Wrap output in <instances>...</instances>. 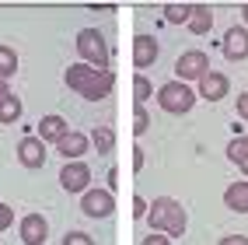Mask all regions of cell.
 Segmentation results:
<instances>
[{
	"label": "cell",
	"instance_id": "cell-1",
	"mask_svg": "<svg viewBox=\"0 0 248 245\" xmlns=\"http://www.w3.org/2000/svg\"><path fill=\"white\" fill-rule=\"evenodd\" d=\"M147 221H151L154 231L161 235H186V228H189V217H186V207H182L178 200H171V196H157V200L147 207Z\"/></svg>",
	"mask_w": 248,
	"mask_h": 245
},
{
	"label": "cell",
	"instance_id": "cell-2",
	"mask_svg": "<svg viewBox=\"0 0 248 245\" xmlns=\"http://www.w3.org/2000/svg\"><path fill=\"white\" fill-rule=\"evenodd\" d=\"M77 53L80 60L94 70H108V42L102 39L98 28H80L77 32Z\"/></svg>",
	"mask_w": 248,
	"mask_h": 245
},
{
	"label": "cell",
	"instance_id": "cell-3",
	"mask_svg": "<svg viewBox=\"0 0 248 245\" xmlns=\"http://www.w3.org/2000/svg\"><path fill=\"white\" fill-rule=\"evenodd\" d=\"M196 102V91L189 84H182V81H168V84L157 88V105L164 112H189Z\"/></svg>",
	"mask_w": 248,
	"mask_h": 245
},
{
	"label": "cell",
	"instance_id": "cell-4",
	"mask_svg": "<svg viewBox=\"0 0 248 245\" xmlns=\"http://www.w3.org/2000/svg\"><path fill=\"white\" fill-rule=\"evenodd\" d=\"M175 74L182 77V84H186V81H200L203 74H210V56L203 53V49H189V53L178 56Z\"/></svg>",
	"mask_w": 248,
	"mask_h": 245
},
{
	"label": "cell",
	"instance_id": "cell-5",
	"mask_svg": "<svg viewBox=\"0 0 248 245\" xmlns=\"http://www.w3.org/2000/svg\"><path fill=\"white\" fill-rule=\"evenodd\" d=\"M80 210H84L88 217H112L115 214V196L108 189H84V196H80Z\"/></svg>",
	"mask_w": 248,
	"mask_h": 245
},
{
	"label": "cell",
	"instance_id": "cell-6",
	"mask_svg": "<svg viewBox=\"0 0 248 245\" xmlns=\"http://www.w3.org/2000/svg\"><path fill=\"white\" fill-rule=\"evenodd\" d=\"M88 182H91V168L84 165V161H67V165L60 168V186L67 189V193L88 189Z\"/></svg>",
	"mask_w": 248,
	"mask_h": 245
},
{
	"label": "cell",
	"instance_id": "cell-7",
	"mask_svg": "<svg viewBox=\"0 0 248 245\" xmlns=\"http://www.w3.org/2000/svg\"><path fill=\"white\" fill-rule=\"evenodd\" d=\"M18 161L25 168H42L46 165V144L39 137H21L18 144Z\"/></svg>",
	"mask_w": 248,
	"mask_h": 245
},
{
	"label": "cell",
	"instance_id": "cell-8",
	"mask_svg": "<svg viewBox=\"0 0 248 245\" xmlns=\"http://www.w3.org/2000/svg\"><path fill=\"white\" fill-rule=\"evenodd\" d=\"M46 238H49V224H46L42 214L21 217V242L25 245H46Z\"/></svg>",
	"mask_w": 248,
	"mask_h": 245
},
{
	"label": "cell",
	"instance_id": "cell-9",
	"mask_svg": "<svg viewBox=\"0 0 248 245\" xmlns=\"http://www.w3.org/2000/svg\"><path fill=\"white\" fill-rule=\"evenodd\" d=\"M224 56L227 60H245L248 56V28L234 25L224 32Z\"/></svg>",
	"mask_w": 248,
	"mask_h": 245
},
{
	"label": "cell",
	"instance_id": "cell-10",
	"mask_svg": "<svg viewBox=\"0 0 248 245\" xmlns=\"http://www.w3.org/2000/svg\"><path fill=\"white\" fill-rule=\"evenodd\" d=\"M227 91H231V81H227L224 74L210 70V74H203V77H200V95L206 98V102H220Z\"/></svg>",
	"mask_w": 248,
	"mask_h": 245
},
{
	"label": "cell",
	"instance_id": "cell-11",
	"mask_svg": "<svg viewBox=\"0 0 248 245\" xmlns=\"http://www.w3.org/2000/svg\"><path fill=\"white\" fill-rule=\"evenodd\" d=\"M157 39L154 35H137L133 39V63L137 67H151V63H157Z\"/></svg>",
	"mask_w": 248,
	"mask_h": 245
},
{
	"label": "cell",
	"instance_id": "cell-12",
	"mask_svg": "<svg viewBox=\"0 0 248 245\" xmlns=\"http://www.w3.org/2000/svg\"><path fill=\"white\" fill-rule=\"evenodd\" d=\"M112 84H115V74H112V70H98V74L88 81V88L80 91V95H84L88 102H98V98H105V95L112 91Z\"/></svg>",
	"mask_w": 248,
	"mask_h": 245
},
{
	"label": "cell",
	"instance_id": "cell-13",
	"mask_svg": "<svg viewBox=\"0 0 248 245\" xmlns=\"http://www.w3.org/2000/svg\"><path fill=\"white\" fill-rule=\"evenodd\" d=\"M224 203L234 214H248V182H231L224 189Z\"/></svg>",
	"mask_w": 248,
	"mask_h": 245
},
{
	"label": "cell",
	"instance_id": "cell-14",
	"mask_svg": "<svg viewBox=\"0 0 248 245\" xmlns=\"http://www.w3.org/2000/svg\"><path fill=\"white\" fill-rule=\"evenodd\" d=\"M213 25V11L210 4H192V14H189V32L192 35H206Z\"/></svg>",
	"mask_w": 248,
	"mask_h": 245
},
{
	"label": "cell",
	"instance_id": "cell-15",
	"mask_svg": "<svg viewBox=\"0 0 248 245\" xmlns=\"http://www.w3.org/2000/svg\"><path fill=\"white\" fill-rule=\"evenodd\" d=\"M94 74H98V70H94V67H88V63H74V67H67L63 81H67V88H74V91H84V88H88V81H91Z\"/></svg>",
	"mask_w": 248,
	"mask_h": 245
},
{
	"label": "cell",
	"instance_id": "cell-16",
	"mask_svg": "<svg viewBox=\"0 0 248 245\" xmlns=\"http://www.w3.org/2000/svg\"><path fill=\"white\" fill-rule=\"evenodd\" d=\"M56 147H60V154H63V158H80V154L88 151V137H84V133H74V130H70V133H63V137H60Z\"/></svg>",
	"mask_w": 248,
	"mask_h": 245
},
{
	"label": "cell",
	"instance_id": "cell-17",
	"mask_svg": "<svg viewBox=\"0 0 248 245\" xmlns=\"http://www.w3.org/2000/svg\"><path fill=\"white\" fill-rule=\"evenodd\" d=\"M39 140L46 144V140H56L60 144V137L63 133H70V130H67V119H63V116H42V123H39Z\"/></svg>",
	"mask_w": 248,
	"mask_h": 245
},
{
	"label": "cell",
	"instance_id": "cell-18",
	"mask_svg": "<svg viewBox=\"0 0 248 245\" xmlns=\"http://www.w3.org/2000/svg\"><path fill=\"white\" fill-rule=\"evenodd\" d=\"M14 70H18V53L11 46H0V81L14 77Z\"/></svg>",
	"mask_w": 248,
	"mask_h": 245
},
{
	"label": "cell",
	"instance_id": "cell-19",
	"mask_svg": "<svg viewBox=\"0 0 248 245\" xmlns=\"http://www.w3.org/2000/svg\"><path fill=\"white\" fill-rule=\"evenodd\" d=\"M14 119H21V102H18V95H7L0 102V123H14Z\"/></svg>",
	"mask_w": 248,
	"mask_h": 245
},
{
	"label": "cell",
	"instance_id": "cell-20",
	"mask_svg": "<svg viewBox=\"0 0 248 245\" xmlns=\"http://www.w3.org/2000/svg\"><path fill=\"white\" fill-rule=\"evenodd\" d=\"M189 14H192V4H164V18H168L171 25H189Z\"/></svg>",
	"mask_w": 248,
	"mask_h": 245
},
{
	"label": "cell",
	"instance_id": "cell-21",
	"mask_svg": "<svg viewBox=\"0 0 248 245\" xmlns=\"http://www.w3.org/2000/svg\"><path fill=\"white\" fill-rule=\"evenodd\" d=\"M248 158V137H234L227 144V161H234V165H241V161Z\"/></svg>",
	"mask_w": 248,
	"mask_h": 245
},
{
	"label": "cell",
	"instance_id": "cell-22",
	"mask_svg": "<svg viewBox=\"0 0 248 245\" xmlns=\"http://www.w3.org/2000/svg\"><path fill=\"white\" fill-rule=\"evenodd\" d=\"M91 140H94V147H98L102 154H108V151H112V144H115V137H112V130H108V126H98Z\"/></svg>",
	"mask_w": 248,
	"mask_h": 245
},
{
	"label": "cell",
	"instance_id": "cell-23",
	"mask_svg": "<svg viewBox=\"0 0 248 245\" xmlns=\"http://www.w3.org/2000/svg\"><path fill=\"white\" fill-rule=\"evenodd\" d=\"M151 91H154V88H151V81H147V77H137V81H133V102H137V105H143L147 98H151Z\"/></svg>",
	"mask_w": 248,
	"mask_h": 245
},
{
	"label": "cell",
	"instance_id": "cell-24",
	"mask_svg": "<svg viewBox=\"0 0 248 245\" xmlns=\"http://www.w3.org/2000/svg\"><path fill=\"white\" fill-rule=\"evenodd\" d=\"M147 126H151L147 109H143V105H133V130H137V133H147Z\"/></svg>",
	"mask_w": 248,
	"mask_h": 245
},
{
	"label": "cell",
	"instance_id": "cell-25",
	"mask_svg": "<svg viewBox=\"0 0 248 245\" xmlns=\"http://www.w3.org/2000/svg\"><path fill=\"white\" fill-rule=\"evenodd\" d=\"M63 245H94V238L84 235V231H67L63 235Z\"/></svg>",
	"mask_w": 248,
	"mask_h": 245
},
{
	"label": "cell",
	"instance_id": "cell-26",
	"mask_svg": "<svg viewBox=\"0 0 248 245\" xmlns=\"http://www.w3.org/2000/svg\"><path fill=\"white\" fill-rule=\"evenodd\" d=\"M11 224H14V210L7 203H0V231H7Z\"/></svg>",
	"mask_w": 248,
	"mask_h": 245
},
{
	"label": "cell",
	"instance_id": "cell-27",
	"mask_svg": "<svg viewBox=\"0 0 248 245\" xmlns=\"http://www.w3.org/2000/svg\"><path fill=\"white\" fill-rule=\"evenodd\" d=\"M140 245H171V238H168V235H161V231H151Z\"/></svg>",
	"mask_w": 248,
	"mask_h": 245
},
{
	"label": "cell",
	"instance_id": "cell-28",
	"mask_svg": "<svg viewBox=\"0 0 248 245\" xmlns=\"http://www.w3.org/2000/svg\"><path fill=\"white\" fill-rule=\"evenodd\" d=\"M238 116L248 123V91H241V95H238Z\"/></svg>",
	"mask_w": 248,
	"mask_h": 245
},
{
	"label": "cell",
	"instance_id": "cell-29",
	"mask_svg": "<svg viewBox=\"0 0 248 245\" xmlns=\"http://www.w3.org/2000/svg\"><path fill=\"white\" fill-rule=\"evenodd\" d=\"M220 245H248V238H245V235H224Z\"/></svg>",
	"mask_w": 248,
	"mask_h": 245
},
{
	"label": "cell",
	"instance_id": "cell-30",
	"mask_svg": "<svg viewBox=\"0 0 248 245\" xmlns=\"http://www.w3.org/2000/svg\"><path fill=\"white\" fill-rule=\"evenodd\" d=\"M133 214H137V217H147V200H143V196H137V200H133Z\"/></svg>",
	"mask_w": 248,
	"mask_h": 245
},
{
	"label": "cell",
	"instance_id": "cell-31",
	"mask_svg": "<svg viewBox=\"0 0 248 245\" xmlns=\"http://www.w3.org/2000/svg\"><path fill=\"white\" fill-rule=\"evenodd\" d=\"M133 165H137V168H143V151H140V147L133 151Z\"/></svg>",
	"mask_w": 248,
	"mask_h": 245
},
{
	"label": "cell",
	"instance_id": "cell-32",
	"mask_svg": "<svg viewBox=\"0 0 248 245\" xmlns=\"http://www.w3.org/2000/svg\"><path fill=\"white\" fill-rule=\"evenodd\" d=\"M7 95H11V88H7V81H0V102H4Z\"/></svg>",
	"mask_w": 248,
	"mask_h": 245
},
{
	"label": "cell",
	"instance_id": "cell-33",
	"mask_svg": "<svg viewBox=\"0 0 248 245\" xmlns=\"http://www.w3.org/2000/svg\"><path fill=\"white\" fill-rule=\"evenodd\" d=\"M238 168H241V172H245V175H248V158H245V161H241V165H238Z\"/></svg>",
	"mask_w": 248,
	"mask_h": 245
},
{
	"label": "cell",
	"instance_id": "cell-34",
	"mask_svg": "<svg viewBox=\"0 0 248 245\" xmlns=\"http://www.w3.org/2000/svg\"><path fill=\"white\" fill-rule=\"evenodd\" d=\"M241 21H248V4H245V7H241Z\"/></svg>",
	"mask_w": 248,
	"mask_h": 245
}]
</instances>
